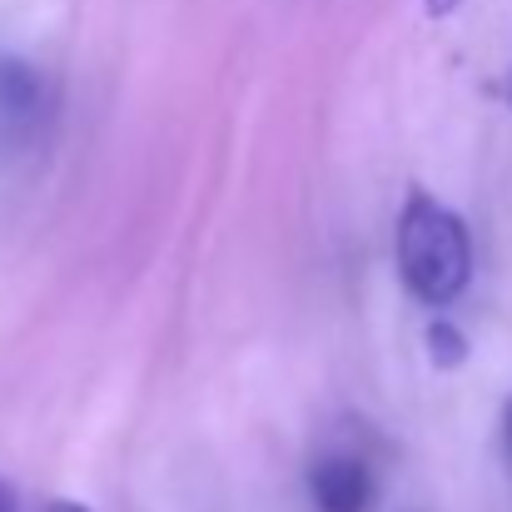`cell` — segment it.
Returning <instances> with one entry per match:
<instances>
[{"label": "cell", "instance_id": "5", "mask_svg": "<svg viewBox=\"0 0 512 512\" xmlns=\"http://www.w3.org/2000/svg\"><path fill=\"white\" fill-rule=\"evenodd\" d=\"M428 5H433V15H448V10H453L458 0H428Z\"/></svg>", "mask_w": 512, "mask_h": 512}, {"label": "cell", "instance_id": "7", "mask_svg": "<svg viewBox=\"0 0 512 512\" xmlns=\"http://www.w3.org/2000/svg\"><path fill=\"white\" fill-rule=\"evenodd\" d=\"M508 438H512V408H508Z\"/></svg>", "mask_w": 512, "mask_h": 512}, {"label": "cell", "instance_id": "6", "mask_svg": "<svg viewBox=\"0 0 512 512\" xmlns=\"http://www.w3.org/2000/svg\"><path fill=\"white\" fill-rule=\"evenodd\" d=\"M50 512H85L80 503H50Z\"/></svg>", "mask_w": 512, "mask_h": 512}, {"label": "cell", "instance_id": "2", "mask_svg": "<svg viewBox=\"0 0 512 512\" xmlns=\"http://www.w3.org/2000/svg\"><path fill=\"white\" fill-rule=\"evenodd\" d=\"M309 493H314L319 512H363L373 503V473H368L363 458L334 453V458H319L314 463Z\"/></svg>", "mask_w": 512, "mask_h": 512}, {"label": "cell", "instance_id": "3", "mask_svg": "<svg viewBox=\"0 0 512 512\" xmlns=\"http://www.w3.org/2000/svg\"><path fill=\"white\" fill-rule=\"evenodd\" d=\"M428 343H433V363H443V368H453V363L468 358V339H463L453 324H433V329H428Z\"/></svg>", "mask_w": 512, "mask_h": 512}, {"label": "cell", "instance_id": "4", "mask_svg": "<svg viewBox=\"0 0 512 512\" xmlns=\"http://www.w3.org/2000/svg\"><path fill=\"white\" fill-rule=\"evenodd\" d=\"M0 512H15V498H10V488L0 483Z\"/></svg>", "mask_w": 512, "mask_h": 512}, {"label": "cell", "instance_id": "1", "mask_svg": "<svg viewBox=\"0 0 512 512\" xmlns=\"http://www.w3.org/2000/svg\"><path fill=\"white\" fill-rule=\"evenodd\" d=\"M398 274L418 304H453L473 274L468 224L423 189H413L398 214Z\"/></svg>", "mask_w": 512, "mask_h": 512}]
</instances>
